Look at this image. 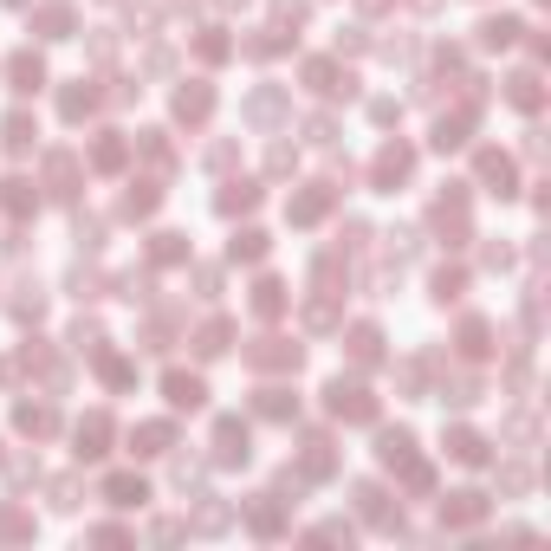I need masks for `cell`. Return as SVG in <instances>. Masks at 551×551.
Returning a JSON list of instances; mask_svg holds the SVG:
<instances>
[{"mask_svg":"<svg viewBox=\"0 0 551 551\" xmlns=\"http://www.w3.org/2000/svg\"><path fill=\"white\" fill-rule=\"evenodd\" d=\"M376 454H383V467H396L402 480H408V493H429V461L416 454V435H408V429H389L383 441H376Z\"/></svg>","mask_w":551,"mask_h":551,"instance_id":"6da1fadb","label":"cell"},{"mask_svg":"<svg viewBox=\"0 0 551 551\" xmlns=\"http://www.w3.org/2000/svg\"><path fill=\"white\" fill-rule=\"evenodd\" d=\"M324 408H331L337 422H376V396L364 383H344V376L324 389Z\"/></svg>","mask_w":551,"mask_h":551,"instance_id":"7a4b0ae2","label":"cell"},{"mask_svg":"<svg viewBox=\"0 0 551 551\" xmlns=\"http://www.w3.org/2000/svg\"><path fill=\"white\" fill-rule=\"evenodd\" d=\"M247 454H253V435H247V422H215V461L221 467H247Z\"/></svg>","mask_w":551,"mask_h":551,"instance_id":"3957f363","label":"cell"},{"mask_svg":"<svg viewBox=\"0 0 551 551\" xmlns=\"http://www.w3.org/2000/svg\"><path fill=\"white\" fill-rule=\"evenodd\" d=\"M435 228L448 234V247L467 240V188H461V182H448V195L435 201Z\"/></svg>","mask_w":551,"mask_h":551,"instance_id":"277c9868","label":"cell"},{"mask_svg":"<svg viewBox=\"0 0 551 551\" xmlns=\"http://www.w3.org/2000/svg\"><path fill=\"white\" fill-rule=\"evenodd\" d=\"M299 357H305V351H299V344H286V337H260L253 351H247L253 370H299Z\"/></svg>","mask_w":551,"mask_h":551,"instance_id":"5b68a950","label":"cell"},{"mask_svg":"<svg viewBox=\"0 0 551 551\" xmlns=\"http://www.w3.org/2000/svg\"><path fill=\"white\" fill-rule=\"evenodd\" d=\"M408 169H416V150H408V143H389L370 175H376V188H396V182H408Z\"/></svg>","mask_w":551,"mask_h":551,"instance_id":"8992f818","label":"cell"},{"mask_svg":"<svg viewBox=\"0 0 551 551\" xmlns=\"http://www.w3.org/2000/svg\"><path fill=\"white\" fill-rule=\"evenodd\" d=\"M357 513H364L370 525H383V532H396V525H402V513L389 506V493H383V487H370V480L357 487Z\"/></svg>","mask_w":551,"mask_h":551,"instance_id":"52a82bcc","label":"cell"},{"mask_svg":"<svg viewBox=\"0 0 551 551\" xmlns=\"http://www.w3.org/2000/svg\"><path fill=\"white\" fill-rule=\"evenodd\" d=\"M487 519V493H448L441 500V525H480Z\"/></svg>","mask_w":551,"mask_h":551,"instance_id":"ba28073f","label":"cell"},{"mask_svg":"<svg viewBox=\"0 0 551 551\" xmlns=\"http://www.w3.org/2000/svg\"><path fill=\"white\" fill-rule=\"evenodd\" d=\"M305 85H312V91H324V98H351V91H357L331 58H312V65H305Z\"/></svg>","mask_w":551,"mask_h":551,"instance_id":"9c48e42d","label":"cell"},{"mask_svg":"<svg viewBox=\"0 0 551 551\" xmlns=\"http://www.w3.org/2000/svg\"><path fill=\"white\" fill-rule=\"evenodd\" d=\"M247 525H253L260 538H272V532H280V525H286V506H280V493H260V500L247 506Z\"/></svg>","mask_w":551,"mask_h":551,"instance_id":"30bf717a","label":"cell"},{"mask_svg":"<svg viewBox=\"0 0 551 551\" xmlns=\"http://www.w3.org/2000/svg\"><path fill=\"white\" fill-rule=\"evenodd\" d=\"M169 402L175 408H201V402H208V383H201V376H188V370H169Z\"/></svg>","mask_w":551,"mask_h":551,"instance_id":"8fae6325","label":"cell"},{"mask_svg":"<svg viewBox=\"0 0 551 551\" xmlns=\"http://www.w3.org/2000/svg\"><path fill=\"white\" fill-rule=\"evenodd\" d=\"M111 448V416H85L79 422V461H98Z\"/></svg>","mask_w":551,"mask_h":551,"instance_id":"7c38bea8","label":"cell"},{"mask_svg":"<svg viewBox=\"0 0 551 551\" xmlns=\"http://www.w3.org/2000/svg\"><path fill=\"white\" fill-rule=\"evenodd\" d=\"M331 201H337V188H331V182H312V188L292 201V221H299V228H305V221H318V215L331 208Z\"/></svg>","mask_w":551,"mask_h":551,"instance_id":"4fadbf2b","label":"cell"},{"mask_svg":"<svg viewBox=\"0 0 551 551\" xmlns=\"http://www.w3.org/2000/svg\"><path fill=\"white\" fill-rule=\"evenodd\" d=\"M208 111H215V91H208V85H182V91H175V117H182V123H201Z\"/></svg>","mask_w":551,"mask_h":551,"instance_id":"5bb4252c","label":"cell"},{"mask_svg":"<svg viewBox=\"0 0 551 551\" xmlns=\"http://www.w3.org/2000/svg\"><path fill=\"white\" fill-rule=\"evenodd\" d=\"M480 182H487L493 195H513V156H500V150H480Z\"/></svg>","mask_w":551,"mask_h":551,"instance_id":"9a60e30c","label":"cell"},{"mask_svg":"<svg viewBox=\"0 0 551 551\" xmlns=\"http://www.w3.org/2000/svg\"><path fill=\"white\" fill-rule=\"evenodd\" d=\"M104 500H111V506H143L150 487H143L136 473H111V480H104Z\"/></svg>","mask_w":551,"mask_h":551,"instance_id":"2e32d148","label":"cell"},{"mask_svg":"<svg viewBox=\"0 0 551 551\" xmlns=\"http://www.w3.org/2000/svg\"><path fill=\"white\" fill-rule=\"evenodd\" d=\"M506 104H519V111H538V104H545V85H538V72H513V79H506Z\"/></svg>","mask_w":551,"mask_h":551,"instance_id":"e0dca14e","label":"cell"},{"mask_svg":"<svg viewBox=\"0 0 551 551\" xmlns=\"http://www.w3.org/2000/svg\"><path fill=\"white\" fill-rule=\"evenodd\" d=\"M253 408H260L266 422H292V416H299V396H292V389H260Z\"/></svg>","mask_w":551,"mask_h":551,"instance_id":"ac0fdd59","label":"cell"},{"mask_svg":"<svg viewBox=\"0 0 551 551\" xmlns=\"http://www.w3.org/2000/svg\"><path fill=\"white\" fill-rule=\"evenodd\" d=\"M169 441H175L169 422H143V429L130 435V454H169Z\"/></svg>","mask_w":551,"mask_h":551,"instance_id":"d6986e66","label":"cell"},{"mask_svg":"<svg viewBox=\"0 0 551 551\" xmlns=\"http://www.w3.org/2000/svg\"><path fill=\"white\" fill-rule=\"evenodd\" d=\"M467 123H473V104L454 111V117H441V123H435V150H461V143H467Z\"/></svg>","mask_w":551,"mask_h":551,"instance_id":"ffe728a7","label":"cell"},{"mask_svg":"<svg viewBox=\"0 0 551 551\" xmlns=\"http://www.w3.org/2000/svg\"><path fill=\"white\" fill-rule=\"evenodd\" d=\"M351 357H357L364 370L383 364V331H376V324H357V331H351Z\"/></svg>","mask_w":551,"mask_h":551,"instance_id":"44dd1931","label":"cell"},{"mask_svg":"<svg viewBox=\"0 0 551 551\" xmlns=\"http://www.w3.org/2000/svg\"><path fill=\"white\" fill-rule=\"evenodd\" d=\"M228 337H234V324H228V318H208V324L195 331V351H201V357H221Z\"/></svg>","mask_w":551,"mask_h":551,"instance_id":"7402d4cb","label":"cell"},{"mask_svg":"<svg viewBox=\"0 0 551 551\" xmlns=\"http://www.w3.org/2000/svg\"><path fill=\"white\" fill-rule=\"evenodd\" d=\"M448 454H454L461 467H480V461H487V441H480L473 429H454V435H448Z\"/></svg>","mask_w":551,"mask_h":551,"instance_id":"603a6c76","label":"cell"},{"mask_svg":"<svg viewBox=\"0 0 551 551\" xmlns=\"http://www.w3.org/2000/svg\"><path fill=\"white\" fill-rule=\"evenodd\" d=\"M7 79H14V91H39V85H46V65H39L33 52H20V58L7 65Z\"/></svg>","mask_w":551,"mask_h":551,"instance_id":"cb8c5ba5","label":"cell"},{"mask_svg":"<svg viewBox=\"0 0 551 551\" xmlns=\"http://www.w3.org/2000/svg\"><path fill=\"white\" fill-rule=\"evenodd\" d=\"M331 467H337L331 441H324V435H312V441H305V467H299V473H305V480H318V473H331Z\"/></svg>","mask_w":551,"mask_h":551,"instance_id":"d4e9b609","label":"cell"},{"mask_svg":"<svg viewBox=\"0 0 551 551\" xmlns=\"http://www.w3.org/2000/svg\"><path fill=\"white\" fill-rule=\"evenodd\" d=\"M253 312H260V318H280V312H286V286H280V280H260V286H253Z\"/></svg>","mask_w":551,"mask_h":551,"instance_id":"484cf974","label":"cell"},{"mask_svg":"<svg viewBox=\"0 0 551 551\" xmlns=\"http://www.w3.org/2000/svg\"><path fill=\"white\" fill-rule=\"evenodd\" d=\"M58 111H65V117H72V123H79L85 111H98V91H91L85 79H79V85H65V98H58Z\"/></svg>","mask_w":551,"mask_h":551,"instance_id":"4316f807","label":"cell"},{"mask_svg":"<svg viewBox=\"0 0 551 551\" xmlns=\"http://www.w3.org/2000/svg\"><path fill=\"white\" fill-rule=\"evenodd\" d=\"M525 26L513 20V14H500V20H480V46H513Z\"/></svg>","mask_w":551,"mask_h":551,"instance_id":"83f0119b","label":"cell"},{"mask_svg":"<svg viewBox=\"0 0 551 551\" xmlns=\"http://www.w3.org/2000/svg\"><path fill=\"white\" fill-rule=\"evenodd\" d=\"M14 422H20L26 435H52V429H58L52 408H33V402H20V408H14Z\"/></svg>","mask_w":551,"mask_h":551,"instance_id":"f1b7e54d","label":"cell"},{"mask_svg":"<svg viewBox=\"0 0 551 551\" xmlns=\"http://www.w3.org/2000/svg\"><path fill=\"white\" fill-rule=\"evenodd\" d=\"M461 351H467V357H487V351H493V331L480 324V318H467V324H461Z\"/></svg>","mask_w":551,"mask_h":551,"instance_id":"f546056e","label":"cell"},{"mask_svg":"<svg viewBox=\"0 0 551 551\" xmlns=\"http://www.w3.org/2000/svg\"><path fill=\"white\" fill-rule=\"evenodd\" d=\"M247 208H260V188H253V182H234V188L221 195V215H247Z\"/></svg>","mask_w":551,"mask_h":551,"instance_id":"4dcf8cb0","label":"cell"},{"mask_svg":"<svg viewBox=\"0 0 551 551\" xmlns=\"http://www.w3.org/2000/svg\"><path fill=\"white\" fill-rule=\"evenodd\" d=\"M33 33H39V39H65V33H72V14H65V7H46V14L33 20Z\"/></svg>","mask_w":551,"mask_h":551,"instance_id":"1f68e13d","label":"cell"},{"mask_svg":"<svg viewBox=\"0 0 551 551\" xmlns=\"http://www.w3.org/2000/svg\"><path fill=\"white\" fill-rule=\"evenodd\" d=\"M0 130H7V150H33V117H26V111H14Z\"/></svg>","mask_w":551,"mask_h":551,"instance_id":"d6a6232c","label":"cell"},{"mask_svg":"<svg viewBox=\"0 0 551 551\" xmlns=\"http://www.w3.org/2000/svg\"><path fill=\"white\" fill-rule=\"evenodd\" d=\"M280 111H286V91H260V98L247 104V117H253V123H272Z\"/></svg>","mask_w":551,"mask_h":551,"instance_id":"836d02e7","label":"cell"},{"mask_svg":"<svg viewBox=\"0 0 551 551\" xmlns=\"http://www.w3.org/2000/svg\"><path fill=\"white\" fill-rule=\"evenodd\" d=\"M228 525H234V506H221V500L195 513V532H228Z\"/></svg>","mask_w":551,"mask_h":551,"instance_id":"e575fe53","label":"cell"},{"mask_svg":"<svg viewBox=\"0 0 551 551\" xmlns=\"http://www.w3.org/2000/svg\"><path fill=\"white\" fill-rule=\"evenodd\" d=\"M123 156H130V143H123V136H104V143L91 150V163H98V169H123Z\"/></svg>","mask_w":551,"mask_h":551,"instance_id":"d590c367","label":"cell"},{"mask_svg":"<svg viewBox=\"0 0 551 551\" xmlns=\"http://www.w3.org/2000/svg\"><path fill=\"white\" fill-rule=\"evenodd\" d=\"M46 175H52V195H72V175H79V163H72V156H52V163H46Z\"/></svg>","mask_w":551,"mask_h":551,"instance_id":"8d00e7d4","label":"cell"},{"mask_svg":"<svg viewBox=\"0 0 551 551\" xmlns=\"http://www.w3.org/2000/svg\"><path fill=\"white\" fill-rule=\"evenodd\" d=\"M461 286H467V272H461V266H441V272H435V299H441V305H448V299H461Z\"/></svg>","mask_w":551,"mask_h":551,"instance_id":"74e56055","label":"cell"},{"mask_svg":"<svg viewBox=\"0 0 551 551\" xmlns=\"http://www.w3.org/2000/svg\"><path fill=\"white\" fill-rule=\"evenodd\" d=\"M0 538H33V519L20 506H0Z\"/></svg>","mask_w":551,"mask_h":551,"instance_id":"f35d334b","label":"cell"},{"mask_svg":"<svg viewBox=\"0 0 551 551\" xmlns=\"http://www.w3.org/2000/svg\"><path fill=\"white\" fill-rule=\"evenodd\" d=\"M150 208H156V188H150V182H136V188L123 195V215L136 221V215H150Z\"/></svg>","mask_w":551,"mask_h":551,"instance_id":"ab89813d","label":"cell"},{"mask_svg":"<svg viewBox=\"0 0 551 551\" xmlns=\"http://www.w3.org/2000/svg\"><path fill=\"white\" fill-rule=\"evenodd\" d=\"M228 253H234V260H260V253H266V234H260V228H247V234H234V247H228Z\"/></svg>","mask_w":551,"mask_h":551,"instance_id":"60d3db41","label":"cell"},{"mask_svg":"<svg viewBox=\"0 0 551 551\" xmlns=\"http://www.w3.org/2000/svg\"><path fill=\"white\" fill-rule=\"evenodd\" d=\"M14 292H20V299H14V312H20V318H39V312H46V299H39V286H33V280H20Z\"/></svg>","mask_w":551,"mask_h":551,"instance_id":"b9f144b4","label":"cell"},{"mask_svg":"<svg viewBox=\"0 0 551 551\" xmlns=\"http://www.w3.org/2000/svg\"><path fill=\"white\" fill-rule=\"evenodd\" d=\"M195 52L208 58V65H221V58L234 52V39H228V33H201V46H195Z\"/></svg>","mask_w":551,"mask_h":551,"instance_id":"7bdbcfd3","label":"cell"},{"mask_svg":"<svg viewBox=\"0 0 551 551\" xmlns=\"http://www.w3.org/2000/svg\"><path fill=\"white\" fill-rule=\"evenodd\" d=\"M0 201H7L14 215H26V208H33V182H7V195H0Z\"/></svg>","mask_w":551,"mask_h":551,"instance_id":"ee69618b","label":"cell"},{"mask_svg":"<svg viewBox=\"0 0 551 551\" xmlns=\"http://www.w3.org/2000/svg\"><path fill=\"white\" fill-rule=\"evenodd\" d=\"M188 247H182V234H156V266H169V260H182Z\"/></svg>","mask_w":551,"mask_h":551,"instance_id":"f6af8a7d","label":"cell"},{"mask_svg":"<svg viewBox=\"0 0 551 551\" xmlns=\"http://www.w3.org/2000/svg\"><path fill=\"white\" fill-rule=\"evenodd\" d=\"M52 506L72 513V506H79V480H58V487H52Z\"/></svg>","mask_w":551,"mask_h":551,"instance_id":"bcb514c9","label":"cell"},{"mask_svg":"<svg viewBox=\"0 0 551 551\" xmlns=\"http://www.w3.org/2000/svg\"><path fill=\"white\" fill-rule=\"evenodd\" d=\"M312 538H331V545H351V525H344V519H324Z\"/></svg>","mask_w":551,"mask_h":551,"instance_id":"7dc6e473","label":"cell"},{"mask_svg":"<svg viewBox=\"0 0 551 551\" xmlns=\"http://www.w3.org/2000/svg\"><path fill=\"white\" fill-rule=\"evenodd\" d=\"M272 14H280V26H299V20H305V0H280Z\"/></svg>","mask_w":551,"mask_h":551,"instance_id":"c3c4849f","label":"cell"},{"mask_svg":"<svg viewBox=\"0 0 551 551\" xmlns=\"http://www.w3.org/2000/svg\"><path fill=\"white\" fill-rule=\"evenodd\" d=\"M72 292H79V299H98V272L79 266V272H72Z\"/></svg>","mask_w":551,"mask_h":551,"instance_id":"681fc988","label":"cell"},{"mask_svg":"<svg viewBox=\"0 0 551 551\" xmlns=\"http://www.w3.org/2000/svg\"><path fill=\"white\" fill-rule=\"evenodd\" d=\"M195 480H201V461H175V487H182V493L195 487Z\"/></svg>","mask_w":551,"mask_h":551,"instance_id":"f907efd6","label":"cell"},{"mask_svg":"<svg viewBox=\"0 0 551 551\" xmlns=\"http://www.w3.org/2000/svg\"><path fill=\"white\" fill-rule=\"evenodd\" d=\"M26 480H39V461H26V454H20V461H14V487H26Z\"/></svg>","mask_w":551,"mask_h":551,"instance_id":"816d5d0a","label":"cell"},{"mask_svg":"<svg viewBox=\"0 0 551 551\" xmlns=\"http://www.w3.org/2000/svg\"><path fill=\"white\" fill-rule=\"evenodd\" d=\"M370 117H376V123H396V117H402V104H389V98H376V104H370Z\"/></svg>","mask_w":551,"mask_h":551,"instance_id":"f5cc1de1","label":"cell"},{"mask_svg":"<svg viewBox=\"0 0 551 551\" xmlns=\"http://www.w3.org/2000/svg\"><path fill=\"white\" fill-rule=\"evenodd\" d=\"M91 538H98V545H130V532H123V525H98Z\"/></svg>","mask_w":551,"mask_h":551,"instance_id":"db71d44e","label":"cell"},{"mask_svg":"<svg viewBox=\"0 0 551 551\" xmlns=\"http://www.w3.org/2000/svg\"><path fill=\"white\" fill-rule=\"evenodd\" d=\"M364 7H383V0H364Z\"/></svg>","mask_w":551,"mask_h":551,"instance_id":"11a10c76","label":"cell"}]
</instances>
